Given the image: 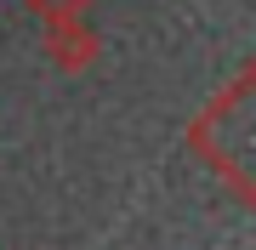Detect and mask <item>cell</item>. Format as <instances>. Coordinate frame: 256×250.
Wrapping results in <instances>:
<instances>
[{
  "instance_id": "7a4b0ae2",
  "label": "cell",
  "mask_w": 256,
  "mask_h": 250,
  "mask_svg": "<svg viewBox=\"0 0 256 250\" xmlns=\"http://www.w3.org/2000/svg\"><path fill=\"white\" fill-rule=\"evenodd\" d=\"M28 11H40V17H86V6H92V0H23Z\"/></svg>"
},
{
  "instance_id": "6da1fadb",
  "label": "cell",
  "mask_w": 256,
  "mask_h": 250,
  "mask_svg": "<svg viewBox=\"0 0 256 250\" xmlns=\"http://www.w3.org/2000/svg\"><path fill=\"white\" fill-rule=\"evenodd\" d=\"M46 57L63 74H86L97 63V28L86 17H52L46 23Z\"/></svg>"
}]
</instances>
